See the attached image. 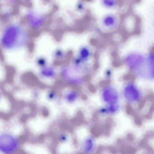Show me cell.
I'll return each instance as SVG.
<instances>
[{
  "mask_svg": "<svg viewBox=\"0 0 154 154\" xmlns=\"http://www.w3.org/2000/svg\"><path fill=\"white\" fill-rule=\"evenodd\" d=\"M28 34L21 24L13 22L8 24L4 29L0 43L5 49L12 50L20 48L27 44Z\"/></svg>",
  "mask_w": 154,
  "mask_h": 154,
  "instance_id": "1",
  "label": "cell"
},
{
  "mask_svg": "<svg viewBox=\"0 0 154 154\" xmlns=\"http://www.w3.org/2000/svg\"><path fill=\"white\" fill-rule=\"evenodd\" d=\"M19 137L12 131L5 129L0 131V153L13 154L18 152L21 147Z\"/></svg>",
  "mask_w": 154,
  "mask_h": 154,
  "instance_id": "2",
  "label": "cell"
},
{
  "mask_svg": "<svg viewBox=\"0 0 154 154\" xmlns=\"http://www.w3.org/2000/svg\"><path fill=\"white\" fill-rule=\"evenodd\" d=\"M48 17L45 13L33 8H29L26 12L24 19L30 29L35 31L41 30L45 26Z\"/></svg>",
  "mask_w": 154,
  "mask_h": 154,
  "instance_id": "3",
  "label": "cell"
},
{
  "mask_svg": "<svg viewBox=\"0 0 154 154\" xmlns=\"http://www.w3.org/2000/svg\"><path fill=\"white\" fill-rule=\"evenodd\" d=\"M143 57L137 54H132L126 58L125 62L127 65L131 68L137 69L143 66L144 62Z\"/></svg>",
  "mask_w": 154,
  "mask_h": 154,
  "instance_id": "4",
  "label": "cell"
},
{
  "mask_svg": "<svg viewBox=\"0 0 154 154\" xmlns=\"http://www.w3.org/2000/svg\"><path fill=\"white\" fill-rule=\"evenodd\" d=\"M124 94L126 98L131 101H136L139 96V92L137 88L131 83L128 84L125 87Z\"/></svg>",
  "mask_w": 154,
  "mask_h": 154,
  "instance_id": "5",
  "label": "cell"
},
{
  "mask_svg": "<svg viewBox=\"0 0 154 154\" xmlns=\"http://www.w3.org/2000/svg\"><path fill=\"white\" fill-rule=\"evenodd\" d=\"M104 100L107 103L113 104L116 103L118 99V95L116 90L112 87L106 88L102 94Z\"/></svg>",
  "mask_w": 154,
  "mask_h": 154,
  "instance_id": "6",
  "label": "cell"
},
{
  "mask_svg": "<svg viewBox=\"0 0 154 154\" xmlns=\"http://www.w3.org/2000/svg\"><path fill=\"white\" fill-rule=\"evenodd\" d=\"M119 21L118 16L113 13H108L105 15L101 20L102 24L107 28H111L116 26Z\"/></svg>",
  "mask_w": 154,
  "mask_h": 154,
  "instance_id": "7",
  "label": "cell"
},
{
  "mask_svg": "<svg viewBox=\"0 0 154 154\" xmlns=\"http://www.w3.org/2000/svg\"><path fill=\"white\" fill-rule=\"evenodd\" d=\"M102 6L108 9H113L116 8L119 4V0H100Z\"/></svg>",
  "mask_w": 154,
  "mask_h": 154,
  "instance_id": "8",
  "label": "cell"
},
{
  "mask_svg": "<svg viewBox=\"0 0 154 154\" xmlns=\"http://www.w3.org/2000/svg\"><path fill=\"white\" fill-rule=\"evenodd\" d=\"M113 124V121L110 118H107L102 128L103 132L106 137H109L110 134L111 129Z\"/></svg>",
  "mask_w": 154,
  "mask_h": 154,
  "instance_id": "9",
  "label": "cell"
},
{
  "mask_svg": "<svg viewBox=\"0 0 154 154\" xmlns=\"http://www.w3.org/2000/svg\"><path fill=\"white\" fill-rule=\"evenodd\" d=\"M148 73L150 78H154V56L151 54L148 58Z\"/></svg>",
  "mask_w": 154,
  "mask_h": 154,
  "instance_id": "10",
  "label": "cell"
},
{
  "mask_svg": "<svg viewBox=\"0 0 154 154\" xmlns=\"http://www.w3.org/2000/svg\"><path fill=\"white\" fill-rule=\"evenodd\" d=\"M78 97V94L76 91H71L66 94L65 98L67 102L72 103L76 100Z\"/></svg>",
  "mask_w": 154,
  "mask_h": 154,
  "instance_id": "11",
  "label": "cell"
},
{
  "mask_svg": "<svg viewBox=\"0 0 154 154\" xmlns=\"http://www.w3.org/2000/svg\"><path fill=\"white\" fill-rule=\"evenodd\" d=\"M153 131H149L145 135L144 138L140 141L139 145L140 147L143 148H146L148 145V143L149 139L153 137Z\"/></svg>",
  "mask_w": 154,
  "mask_h": 154,
  "instance_id": "12",
  "label": "cell"
},
{
  "mask_svg": "<svg viewBox=\"0 0 154 154\" xmlns=\"http://www.w3.org/2000/svg\"><path fill=\"white\" fill-rule=\"evenodd\" d=\"M93 147V142L92 139L88 138L84 142L83 149L85 152H89L91 151Z\"/></svg>",
  "mask_w": 154,
  "mask_h": 154,
  "instance_id": "13",
  "label": "cell"
},
{
  "mask_svg": "<svg viewBox=\"0 0 154 154\" xmlns=\"http://www.w3.org/2000/svg\"><path fill=\"white\" fill-rule=\"evenodd\" d=\"M136 151L135 149L131 146H123L121 150V153L123 154H134Z\"/></svg>",
  "mask_w": 154,
  "mask_h": 154,
  "instance_id": "14",
  "label": "cell"
},
{
  "mask_svg": "<svg viewBox=\"0 0 154 154\" xmlns=\"http://www.w3.org/2000/svg\"><path fill=\"white\" fill-rule=\"evenodd\" d=\"M92 134L95 137H98L103 133L102 129L98 126H96L92 129Z\"/></svg>",
  "mask_w": 154,
  "mask_h": 154,
  "instance_id": "15",
  "label": "cell"
},
{
  "mask_svg": "<svg viewBox=\"0 0 154 154\" xmlns=\"http://www.w3.org/2000/svg\"><path fill=\"white\" fill-rule=\"evenodd\" d=\"M125 109L126 113L128 115L134 116L136 114L133 107L129 104H127L125 106Z\"/></svg>",
  "mask_w": 154,
  "mask_h": 154,
  "instance_id": "16",
  "label": "cell"
},
{
  "mask_svg": "<svg viewBox=\"0 0 154 154\" xmlns=\"http://www.w3.org/2000/svg\"><path fill=\"white\" fill-rule=\"evenodd\" d=\"M153 111L154 104L153 103L150 107L148 112L145 116L146 118L148 119H151L153 116Z\"/></svg>",
  "mask_w": 154,
  "mask_h": 154,
  "instance_id": "17",
  "label": "cell"
},
{
  "mask_svg": "<svg viewBox=\"0 0 154 154\" xmlns=\"http://www.w3.org/2000/svg\"><path fill=\"white\" fill-rule=\"evenodd\" d=\"M134 121L135 124L138 126H140L142 124V122L140 117L136 114L134 116Z\"/></svg>",
  "mask_w": 154,
  "mask_h": 154,
  "instance_id": "18",
  "label": "cell"
},
{
  "mask_svg": "<svg viewBox=\"0 0 154 154\" xmlns=\"http://www.w3.org/2000/svg\"><path fill=\"white\" fill-rule=\"evenodd\" d=\"M81 55L82 58L84 59H86L87 58L89 57V52L88 49L86 48H84L82 49Z\"/></svg>",
  "mask_w": 154,
  "mask_h": 154,
  "instance_id": "19",
  "label": "cell"
},
{
  "mask_svg": "<svg viewBox=\"0 0 154 154\" xmlns=\"http://www.w3.org/2000/svg\"><path fill=\"white\" fill-rule=\"evenodd\" d=\"M147 100V97H144L140 100L138 105V108L139 110H141L143 108Z\"/></svg>",
  "mask_w": 154,
  "mask_h": 154,
  "instance_id": "20",
  "label": "cell"
},
{
  "mask_svg": "<svg viewBox=\"0 0 154 154\" xmlns=\"http://www.w3.org/2000/svg\"><path fill=\"white\" fill-rule=\"evenodd\" d=\"M117 109V107L114 105H111L108 109H103V112H106V111L109 112H115Z\"/></svg>",
  "mask_w": 154,
  "mask_h": 154,
  "instance_id": "21",
  "label": "cell"
},
{
  "mask_svg": "<svg viewBox=\"0 0 154 154\" xmlns=\"http://www.w3.org/2000/svg\"><path fill=\"white\" fill-rule=\"evenodd\" d=\"M127 140L130 142H132L134 140L135 137L134 134L131 133H128L126 136Z\"/></svg>",
  "mask_w": 154,
  "mask_h": 154,
  "instance_id": "22",
  "label": "cell"
},
{
  "mask_svg": "<svg viewBox=\"0 0 154 154\" xmlns=\"http://www.w3.org/2000/svg\"><path fill=\"white\" fill-rule=\"evenodd\" d=\"M108 149L109 151L112 153H116L117 152L115 148L112 146H109L108 147Z\"/></svg>",
  "mask_w": 154,
  "mask_h": 154,
  "instance_id": "23",
  "label": "cell"
},
{
  "mask_svg": "<svg viewBox=\"0 0 154 154\" xmlns=\"http://www.w3.org/2000/svg\"><path fill=\"white\" fill-rule=\"evenodd\" d=\"M104 150V148L103 146H99L97 151V153H101V152L103 151Z\"/></svg>",
  "mask_w": 154,
  "mask_h": 154,
  "instance_id": "24",
  "label": "cell"
},
{
  "mask_svg": "<svg viewBox=\"0 0 154 154\" xmlns=\"http://www.w3.org/2000/svg\"><path fill=\"white\" fill-rule=\"evenodd\" d=\"M20 0L21 2H23L24 3L27 4V3H30L31 2H32V1L33 0Z\"/></svg>",
  "mask_w": 154,
  "mask_h": 154,
  "instance_id": "25",
  "label": "cell"
},
{
  "mask_svg": "<svg viewBox=\"0 0 154 154\" xmlns=\"http://www.w3.org/2000/svg\"><path fill=\"white\" fill-rule=\"evenodd\" d=\"M3 95L1 91H0V103H1L3 99Z\"/></svg>",
  "mask_w": 154,
  "mask_h": 154,
  "instance_id": "26",
  "label": "cell"
}]
</instances>
